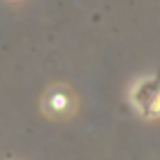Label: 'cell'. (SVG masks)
Instances as JSON below:
<instances>
[{
  "label": "cell",
  "instance_id": "6da1fadb",
  "mask_svg": "<svg viewBox=\"0 0 160 160\" xmlns=\"http://www.w3.org/2000/svg\"><path fill=\"white\" fill-rule=\"evenodd\" d=\"M135 104L144 114H160V79H144L132 93Z\"/></svg>",
  "mask_w": 160,
  "mask_h": 160
}]
</instances>
